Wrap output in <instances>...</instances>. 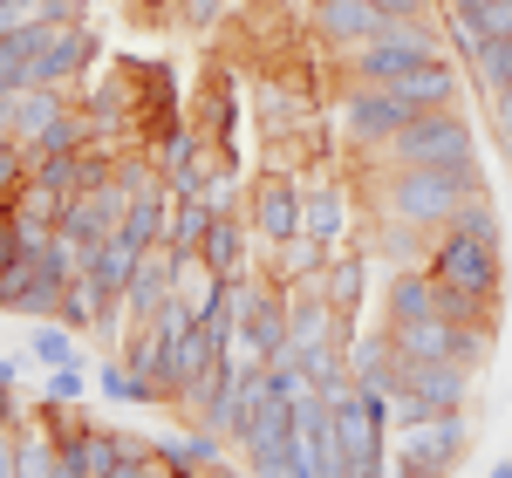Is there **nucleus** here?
Wrapping results in <instances>:
<instances>
[{"instance_id":"1","label":"nucleus","mask_w":512,"mask_h":478,"mask_svg":"<svg viewBox=\"0 0 512 478\" xmlns=\"http://www.w3.org/2000/svg\"><path fill=\"white\" fill-rule=\"evenodd\" d=\"M478 192H485V171H403V164H390L376 178V212H396L424 233H444L458 219V205Z\"/></svg>"},{"instance_id":"2","label":"nucleus","mask_w":512,"mask_h":478,"mask_svg":"<svg viewBox=\"0 0 512 478\" xmlns=\"http://www.w3.org/2000/svg\"><path fill=\"white\" fill-rule=\"evenodd\" d=\"M383 164H403V171H485L478 164V137L458 110H424L396 130V144L383 151Z\"/></svg>"},{"instance_id":"3","label":"nucleus","mask_w":512,"mask_h":478,"mask_svg":"<svg viewBox=\"0 0 512 478\" xmlns=\"http://www.w3.org/2000/svg\"><path fill=\"white\" fill-rule=\"evenodd\" d=\"M437 55H444L437 48V21L424 14V21H383L362 48L335 55V62H342L349 82H396V76H410V69H424V62H437Z\"/></svg>"},{"instance_id":"4","label":"nucleus","mask_w":512,"mask_h":478,"mask_svg":"<svg viewBox=\"0 0 512 478\" xmlns=\"http://www.w3.org/2000/svg\"><path fill=\"white\" fill-rule=\"evenodd\" d=\"M410 117H417V110L396 96L390 82H349L342 103H335V130H342V144H355L362 158H383Z\"/></svg>"},{"instance_id":"5","label":"nucleus","mask_w":512,"mask_h":478,"mask_svg":"<svg viewBox=\"0 0 512 478\" xmlns=\"http://www.w3.org/2000/svg\"><path fill=\"white\" fill-rule=\"evenodd\" d=\"M390 438H396L390 458L410 478H444L458 458H465V444H472V417H465V410H437V417L403 424V431H390Z\"/></svg>"},{"instance_id":"6","label":"nucleus","mask_w":512,"mask_h":478,"mask_svg":"<svg viewBox=\"0 0 512 478\" xmlns=\"http://www.w3.org/2000/svg\"><path fill=\"white\" fill-rule=\"evenodd\" d=\"M239 451H246V465L267 478H308V438H301V410L294 403H267L246 431H239Z\"/></svg>"},{"instance_id":"7","label":"nucleus","mask_w":512,"mask_h":478,"mask_svg":"<svg viewBox=\"0 0 512 478\" xmlns=\"http://www.w3.org/2000/svg\"><path fill=\"white\" fill-rule=\"evenodd\" d=\"M431 274L444 280V287L478 294V301H499V287H506V246L465 239V233H437L431 239Z\"/></svg>"},{"instance_id":"8","label":"nucleus","mask_w":512,"mask_h":478,"mask_svg":"<svg viewBox=\"0 0 512 478\" xmlns=\"http://www.w3.org/2000/svg\"><path fill=\"white\" fill-rule=\"evenodd\" d=\"M301 178L294 171H274V178H260L253 192H246V212H253V233L267 239V246H280V239L301 233Z\"/></svg>"},{"instance_id":"9","label":"nucleus","mask_w":512,"mask_h":478,"mask_svg":"<svg viewBox=\"0 0 512 478\" xmlns=\"http://www.w3.org/2000/svg\"><path fill=\"white\" fill-rule=\"evenodd\" d=\"M444 21H451V48L472 62L485 41L512 35V0H444Z\"/></svg>"},{"instance_id":"10","label":"nucleus","mask_w":512,"mask_h":478,"mask_svg":"<svg viewBox=\"0 0 512 478\" xmlns=\"http://www.w3.org/2000/svg\"><path fill=\"white\" fill-rule=\"evenodd\" d=\"M308 21H315V35L335 48V55H349L362 41L383 28V14H376V0H315L308 7Z\"/></svg>"},{"instance_id":"11","label":"nucleus","mask_w":512,"mask_h":478,"mask_svg":"<svg viewBox=\"0 0 512 478\" xmlns=\"http://www.w3.org/2000/svg\"><path fill=\"white\" fill-rule=\"evenodd\" d=\"M301 233L321 239V246H349V239H355L349 185H308V192H301Z\"/></svg>"},{"instance_id":"12","label":"nucleus","mask_w":512,"mask_h":478,"mask_svg":"<svg viewBox=\"0 0 512 478\" xmlns=\"http://www.w3.org/2000/svg\"><path fill=\"white\" fill-rule=\"evenodd\" d=\"M431 239L424 226H410V219H396V212H376V226H369V260H390V274H403V267H431Z\"/></svg>"},{"instance_id":"13","label":"nucleus","mask_w":512,"mask_h":478,"mask_svg":"<svg viewBox=\"0 0 512 478\" xmlns=\"http://www.w3.org/2000/svg\"><path fill=\"white\" fill-rule=\"evenodd\" d=\"M171 294H178V260H171V246H151L144 267L123 287V308H130V321H158V308Z\"/></svg>"},{"instance_id":"14","label":"nucleus","mask_w":512,"mask_h":478,"mask_svg":"<svg viewBox=\"0 0 512 478\" xmlns=\"http://www.w3.org/2000/svg\"><path fill=\"white\" fill-rule=\"evenodd\" d=\"M96 55V41H89V28L82 21H69V28H48V48H41V69H35V89H76L82 62Z\"/></svg>"},{"instance_id":"15","label":"nucleus","mask_w":512,"mask_h":478,"mask_svg":"<svg viewBox=\"0 0 512 478\" xmlns=\"http://www.w3.org/2000/svg\"><path fill=\"white\" fill-rule=\"evenodd\" d=\"M328 253L335 246H321V239L308 233H294V239H280V246H267V280L274 287H321V274H328Z\"/></svg>"},{"instance_id":"16","label":"nucleus","mask_w":512,"mask_h":478,"mask_svg":"<svg viewBox=\"0 0 512 478\" xmlns=\"http://www.w3.org/2000/svg\"><path fill=\"white\" fill-rule=\"evenodd\" d=\"M41 48H48V21H21V28H7V35H0V96L35 89Z\"/></svg>"},{"instance_id":"17","label":"nucleus","mask_w":512,"mask_h":478,"mask_svg":"<svg viewBox=\"0 0 512 478\" xmlns=\"http://www.w3.org/2000/svg\"><path fill=\"white\" fill-rule=\"evenodd\" d=\"M444 301V287H437L431 267H403V274H390V287H383V321H424V315H444L437 308Z\"/></svg>"},{"instance_id":"18","label":"nucleus","mask_w":512,"mask_h":478,"mask_svg":"<svg viewBox=\"0 0 512 478\" xmlns=\"http://www.w3.org/2000/svg\"><path fill=\"white\" fill-rule=\"evenodd\" d=\"M321 294H328L342 315H355V308L369 301V246H362V239H349V246H335V253H328Z\"/></svg>"},{"instance_id":"19","label":"nucleus","mask_w":512,"mask_h":478,"mask_svg":"<svg viewBox=\"0 0 512 478\" xmlns=\"http://www.w3.org/2000/svg\"><path fill=\"white\" fill-rule=\"evenodd\" d=\"M390 89L410 103V110H417V117H424V110H458V89H465V82H458V69H451L444 55H437V62H424V69L396 76Z\"/></svg>"},{"instance_id":"20","label":"nucleus","mask_w":512,"mask_h":478,"mask_svg":"<svg viewBox=\"0 0 512 478\" xmlns=\"http://www.w3.org/2000/svg\"><path fill=\"white\" fill-rule=\"evenodd\" d=\"M144 253H151V246H137V239L117 226L110 239H96V246H89V267H82V274L96 280L103 294H123V287H130V274L144 267Z\"/></svg>"},{"instance_id":"21","label":"nucleus","mask_w":512,"mask_h":478,"mask_svg":"<svg viewBox=\"0 0 512 478\" xmlns=\"http://www.w3.org/2000/svg\"><path fill=\"white\" fill-rule=\"evenodd\" d=\"M410 390L431 403V410H465V397H472V369L465 362H410Z\"/></svg>"},{"instance_id":"22","label":"nucleus","mask_w":512,"mask_h":478,"mask_svg":"<svg viewBox=\"0 0 512 478\" xmlns=\"http://www.w3.org/2000/svg\"><path fill=\"white\" fill-rule=\"evenodd\" d=\"M158 451L178 465V478H205L219 458H226V438H219V431H205V424H192V431H171V438H158Z\"/></svg>"},{"instance_id":"23","label":"nucleus","mask_w":512,"mask_h":478,"mask_svg":"<svg viewBox=\"0 0 512 478\" xmlns=\"http://www.w3.org/2000/svg\"><path fill=\"white\" fill-rule=\"evenodd\" d=\"M383 328H390V321H383ZM451 335H458V321H444V315L396 321V328H390V342L403 349V362H444V356H451Z\"/></svg>"},{"instance_id":"24","label":"nucleus","mask_w":512,"mask_h":478,"mask_svg":"<svg viewBox=\"0 0 512 478\" xmlns=\"http://www.w3.org/2000/svg\"><path fill=\"white\" fill-rule=\"evenodd\" d=\"M205 151H212V137H205L198 123H164V130H158V144H151V164L164 171V185H171V178H178L185 164H198Z\"/></svg>"},{"instance_id":"25","label":"nucleus","mask_w":512,"mask_h":478,"mask_svg":"<svg viewBox=\"0 0 512 478\" xmlns=\"http://www.w3.org/2000/svg\"><path fill=\"white\" fill-rule=\"evenodd\" d=\"M198 260H205L219 280L253 274V260H246V226H239L233 212H226V219H212V233H205V253H198Z\"/></svg>"},{"instance_id":"26","label":"nucleus","mask_w":512,"mask_h":478,"mask_svg":"<svg viewBox=\"0 0 512 478\" xmlns=\"http://www.w3.org/2000/svg\"><path fill=\"white\" fill-rule=\"evenodd\" d=\"M212 205L205 199H171V226H164V246L171 253H205V233H212Z\"/></svg>"},{"instance_id":"27","label":"nucleus","mask_w":512,"mask_h":478,"mask_svg":"<svg viewBox=\"0 0 512 478\" xmlns=\"http://www.w3.org/2000/svg\"><path fill=\"white\" fill-rule=\"evenodd\" d=\"M62 110H69V96H62V89H21V96H14V144H35Z\"/></svg>"},{"instance_id":"28","label":"nucleus","mask_w":512,"mask_h":478,"mask_svg":"<svg viewBox=\"0 0 512 478\" xmlns=\"http://www.w3.org/2000/svg\"><path fill=\"white\" fill-rule=\"evenodd\" d=\"M28 356H35L41 369H76V362H82V335L69 328V321H35Z\"/></svg>"},{"instance_id":"29","label":"nucleus","mask_w":512,"mask_h":478,"mask_svg":"<svg viewBox=\"0 0 512 478\" xmlns=\"http://www.w3.org/2000/svg\"><path fill=\"white\" fill-rule=\"evenodd\" d=\"M164 226H171V185L144 192V199H130V212H123V233L137 239V246H164Z\"/></svg>"},{"instance_id":"30","label":"nucleus","mask_w":512,"mask_h":478,"mask_svg":"<svg viewBox=\"0 0 512 478\" xmlns=\"http://www.w3.org/2000/svg\"><path fill=\"white\" fill-rule=\"evenodd\" d=\"M96 390H103L110 403H164L158 383H151V376H137L123 356L117 362H96Z\"/></svg>"},{"instance_id":"31","label":"nucleus","mask_w":512,"mask_h":478,"mask_svg":"<svg viewBox=\"0 0 512 478\" xmlns=\"http://www.w3.org/2000/svg\"><path fill=\"white\" fill-rule=\"evenodd\" d=\"M301 117H308V96H301V89H287V82H267V89H260V123H267V137H287Z\"/></svg>"},{"instance_id":"32","label":"nucleus","mask_w":512,"mask_h":478,"mask_svg":"<svg viewBox=\"0 0 512 478\" xmlns=\"http://www.w3.org/2000/svg\"><path fill=\"white\" fill-rule=\"evenodd\" d=\"M472 82L485 89V96L512 89V35H506V41H485V48L472 55Z\"/></svg>"},{"instance_id":"33","label":"nucleus","mask_w":512,"mask_h":478,"mask_svg":"<svg viewBox=\"0 0 512 478\" xmlns=\"http://www.w3.org/2000/svg\"><path fill=\"white\" fill-rule=\"evenodd\" d=\"M103 308H110V294H103V287H96L89 274H82V280H69V301H62V321H69L76 335H89Z\"/></svg>"},{"instance_id":"34","label":"nucleus","mask_w":512,"mask_h":478,"mask_svg":"<svg viewBox=\"0 0 512 478\" xmlns=\"http://www.w3.org/2000/svg\"><path fill=\"white\" fill-rule=\"evenodd\" d=\"M444 233H465V239H492V246H506V233H499V212H492V199H485V192L458 205V219H451Z\"/></svg>"},{"instance_id":"35","label":"nucleus","mask_w":512,"mask_h":478,"mask_svg":"<svg viewBox=\"0 0 512 478\" xmlns=\"http://www.w3.org/2000/svg\"><path fill=\"white\" fill-rule=\"evenodd\" d=\"M492 356V321H458V335H451V362H465L478 376V362Z\"/></svg>"},{"instance_id":"36","label":"nucleus","mask_w":512,"mask_h":478,"mask_svg":"<svg viewBox=\"0 0 512 478\" xmlns=\"http://www.w3.org/2000/svg\"><path fill=\"white\" fill-rule=\"evenodd\" d=\"M41 287V260H21V267H7L0 274V315H21V301Z\"/></svg>"},{"instance_id":"37","label":"nucleus","mask_w":512,"mask_h":478,"mask_svg":"<svg viewBox=\"0 0 512 478\" xmlns=\"http://www.w3.org/2000/svg\"><path fill=\"white\" fill-rule=\"evenodd\" d=\"M198 199H205L212 212H219V219H226V212L246 199V192H239V171H233V164H212V178H205V192H198Z\"/></svg>"},{"instance_id":"38","label":"nucleus","mask_w":512,"mask_h":478,"mask_svg":"<svg viewBox=\"0 0 512 478\" xmlns=\"http://www.w3.org/2000/svg\"><path fill=\"white\" fill-rule=\"evenodd\" d=\"M89 383H96V376H82V362H76V369H48V390H41V397H48V403H82V397H89Z\"/></svg>"},{"instance_id":"39","label":"nucleus","mask_w":512,"mask_h":478,"mask_svg":"<svg viewBox=\"0 0 512 478\" xmlns=\"http://www.w3.org/2000/svg\"><path fill=\"white\" fill-rule=\"evenodd\" d=\"M35 185L62 192V199H76V158H35Z\"/></svg>"},{"instance_id":"40","label":"nucleus","mask_w":512,"mask_h":478,"mask_svg":"<svg viewBox=\"0 0 512 478\" xmlns=\"http://www.w3.org/2000/svg\"><path fill=\"white\" fill-rule=\"evenodd\" d=\"M424 417H437V410L417 397L410 383H403V390H390V431H403V424H424Z\"/></svg>"},{"instance_id":"41","label":"nucleus","mask_w":512,"mask_h":478,"mask_svg":"<svg viewBox=\"0 0 512 478\" xmlns=\"http://www.w3.org/2000/svg\"><path fill=\"white\" fill-rule=\"evenodd\" d=\"M376 14H383V21H424L431 0H376Z\"/></svg>"},{"instance_id":"42","label":"nucleus","mask_w":512,"mask_h":478,"mask_svg":"<svg viewBox=\"0 0 512 478\" xmlns=\"http://www.w3.org/2000/svg\"><path fill=\"white\" fill-rule=\"evenodd\" d=\"M35 21H48V28H69V21H76V0H35Z\"/></svg>"},{"instance_id":"43","label":"nucleus","mask_w":512,"mask_h":478,"mask_svg":"<svg viewBox=\"0 0 512 478\" xmlns=\"http://www.w3.org/2000/svg\"><path fill=\"white\" fill-rule=\"evenodd\" d=\"M0 478H21V431H0Z\"/></svg>"},{"instance_id":"44","label":"nucleus","mask_w":512,"mask_h":478,"mask_svg":"<svg viewBox=\"0 0 512 478\" xmlns=\"http://www.w3.org/2000/svg\"><path fill=\"white\" fill-rule=\"evenodd\" d=\"M492 130L506 137V151H512V89H499V96H492Z\"/></svg>"},{"instance_id":"45","label":"nucleus","mask_w":512,"mask_h":478,"mask_svg":"<svg viewBox=\"0 0 512 478\" xmlns=\"http://www.w3.org/2000/svg\"><path fill=\"white\" fill-rule=\"evenodd\" d=\"M226 14V0H185V21H198V28H212Z\"/></svg>"},{"instance_id":"46","label":"nucleus","mask_w":512,"mask_h":478,"mask_svg":"<svg viewBox=\"0 0 512 478\" xmlns=\"http://www.w3.org/2000/svg\"><path fill=\"white\" fill-rule=\"evenodd\" d=\"M28 362H35V356H0V383H7V390H21V376H28Z\"/></svg>"},{"instance_id":"47","label":"nucleus","mask_w":512,"mask_h":478,"mask_svg":"<svg viewBox=\"0 0 512 478\" xmlns=\"http://www.w3.org/2000/svg\"><path fill=\"white\" fill-rule=\"evenodd\" d=\"M144 14H185V0H137Z\"/></svg>"},{"instance_id":"48","label":"nucleus","mask_w":512,"mask_h":478,"mask_svg":"<svg viewBox=\"0 0 512 478\" xmlns=\"http://www.w3.org/2000/svg\"><path fill=\"white\" fill-rule=\"evenodd\" d=\"M0 137H14V96H0Z\"/></svg>"},{"instance_id":"49","label":"nucleus","mask_w":512,"mask_h":478,"mask_svg":"<svg viewBox=\"0 0 512 478\" xmlns=\"http://www.w3.org/2000/svg\"><path fill=\"white\" fill-rule=\"evenodd\" d=\"M485 478H512V458H499V465H492V472H485Z\"/></svg>"}]
</instances>
